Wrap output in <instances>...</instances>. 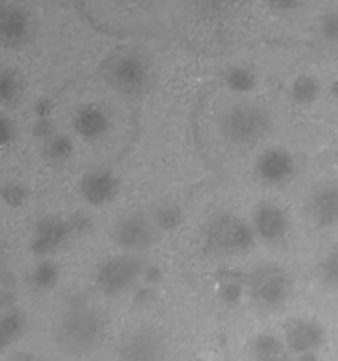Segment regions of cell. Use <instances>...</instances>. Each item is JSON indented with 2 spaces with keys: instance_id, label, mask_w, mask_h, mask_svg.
<instances>
[{
  "instance_id": "52a82bcc",
  "label": "cell",
  "mask_w": 338,
  "mask_h": 361,
  "mask_svg": "<svg viewBox=\"0 0 338 361\" xmlns=\"http://www.w3.org/2000/svg\"><path fill=\"white\" fill-rule=\"evenodd\" d=\"M168 348L151 328H137L123 335L116 351V361H165Z\"/></svg>"
},
{
  "instance_id": "3957f363",
  "label": "cell",
  "mask_w": 338,
  "mask_h": 361,
  "mask_svg": "<svg viewBox=\"0 0 338 361\" xmlns=\"http://www.w3.org/2000/svg\"><path fill=\"white\" fill-rule=\"evenodd\" d=\"M246 293L254 305L264 312H277L292 295V279L280 264H257L246 277Z\"/></svg>"
},
{
  "instance_id": "2e32d148",
  "label": "cell",
  "mask_w": 338,
  "mask_h": 361,
  "mask_svg": "<svg viewBox=\"0 0 338 361\" xmlns=\"http://www.w3.org/2000/svg\"><path fill=\"white\" fill-rule=\"evenodd\" d=\"M74 133L87 141H97L108 134L111 122L104 108L99 104L81 106L73 118Z\"/></svg>"
},
{
  "instance_id": "f1b7e54d",
  "label": "cell",
  "mask_w": 338,
  "mask_h": 361,
  "mask_svg": "<svg viewBox=\"0 0 338 361\" xmlns=\"http://www.w3.org/2000/svg\"><path fill=\"white\" fill-rule=\"evenodd\" d=\"M14 136H16V129H14L13 120L0 113V148L13 143Z\"/></svg>"
},
{
  "instance_id": "ac0fdd59",
  "label": "cell",
  "mask_w": 338,
  "mask_h": 361,
  "mask_svg": "<svg viewBox=\"0 0 338 361\" xmlns=\"http://www.w3.org/2000/svg\"><path fill=\"white\" fill-rule=\"evenodd\" d=\"M27 330V319L16 309L0 314V355L6 353Z\"/></svg>"
},
{
  "instance_id": "d6a6232c",
  "label": "cell",
  "mask_w": 338,
  "mask_h": 361,
  "mask_svg": "<svg viewBox=\"0 0 338 361\" xmlns=\"http://www.w3.org/2000/svg\"><path fill=\"white\" fill-rule=\"evenodd\" d=\"M296 361H317V355L315 353H303V355H298Z\"/></svg>"
},
{
  "instance_id": "7402d4cb",
  "label": "cell",
  "mask_w": 338,
  "mask_h": 361,
  "mask_svg": "<svg viewBox=\"0 0 338 361\" xmlns=\"http://www.w3.org/2000/svg\"><path fill=\"white\" fill-rule=\"evenodd\" d=\"M319 83H317L315 78L308 76V74L298 76L291 85V97L299 106L313 104L319 97Z\"/></svg>"
},
{
  "instance_id": "8992f818",
  "label": "cell",
  "mask_w": 338,
  "mask_h": 361,
  "mask_svg": "<svg viewBox=\"0 0 338 361\" xmlns=\"http://www.w3.org/2000/svg\"><path fill=\"white\" fill-rule=\"evenodd\" d=\"M144 264L132 254L109 256L102 261L95 271V288L108 298H118L136 286L144 275Z\"/></svg>"
},
{
  "instance_id": "ffe728a7",
  "label": "cell",
  "mask_w": 338,
  "mask_h": 361,
  "mask_svg": "<svg viewBox=\"0 0 338 361\" xmlns=\"http://www.w3.org/2000/svg\"><path fill=\"white\" fill-rule=\"evenodd\" d=\"M23 95V81L20 74L7 66H0V108H11Z\"/></svg>"
},
{
  "instance_id": "8fae6325",
  "label": "cell",
  "mask_w": 338,
  "mask_h": 361,
  "mask_svg": "<svg viewBox=\"0 0 338 361\" xmlns=\"http://www.w3.org/2000/svg\"><path fill=\"white\" fill-rule=\"evenodd\" d=\"M284 342L292 353H317L326 342V331L317 321L289 319L284 326Z\"/></svg>"
},
{
  "instance_id": "4316f807",
  "label": "cell",
  "mask_w": 338,
  "mask_h": 361,
  "mask_svg": "<svg viewBox=\"0 0 338 361\" xmlns=\"http://www.w3.org/2000/svg\"><path fill=\"white\" fill-rule=\"evenodd\" d=\"M0 197H2L4 203L9 204V207L18 208L20 204L25 203V200H27V190H25L20 183H6V185L0 189Z\"/></svg>"
},
{
  "instance_id": "e0dca14e",
  "label": "cell",
  "mask_w": 338,
  "mask_h": 361,
  "mask_svg": "<svg viewBox=\"0 0 338 361\" xmlns=\"http://www.w3.org/2000/svg\"><path fill=\"white\" fill-rule=\"evenodd\" d=\"M250 355L254 361H294L285 349L284 342L270 334H263L254 338Z\"/></svg>"
},
{
  "instance_id": "9a60e30c",
  "label": "cell",
  "mask_w": 338,
  "mask_h": 361,
  "mask_svg": "<svg viewBox=\"0 0 338 361\" xmlns=\"http://www.w3.org/2000/svg\"><path fill=\"white\" fill-rule=\"evenodd\" d=\"M306 214L315 228L338 226V185H323L313 190L306 203Z\"/></svg>"
},
{
  "instance_id": "4fadbf2b",
  "label": "cell",
  "mask_w": 338,
  "mask_h": 361,
  "mask_svg": "<svg viewBox=\"0 0 338 361\" xmlns=\"http://www.w3.org/2000/svg\"><path fill=\"white\" fill-rule=\"evenodd\" d=\"M252 229L263 242L278 243L287 236L289 217L278 204L261 203L252 215Z\"/></svg>"
},
{
  "instance_id": "7c38bea8",
  "label": "cell",
  "mask_w": 338,
  "mask_h": 361,
  "mask_svg": "<svg viewBox=\"0 0 338 361\" xmlns=\"http://www.w3.org/2000/svg\"><path fill=\"white\" fill-rule=\"evenodd\" d=\"M120 182L109 169H92L80 180V194L90 207H104L118 196Z\"/></svg>"
},
{
  "instance_id": "30bf717a",
  "label": "cell",
  "mask_w": 338,
  "mask_h": 361,
  "mask_svg": "<svg viewBox=\"0 0 338 361\" xmlns=\"http://www.w3.org/2000/svg\"><path fill=\"white\" fill-rule=\"evenodd\" d=\"M296 162L291 152L282 147H271L259 155L256 162L257 178L270 187L284 185L294 175Z\"/></svg>"
},
{
  "instance_id": "484cf974",
  "label": "cell",
  "mask_w": 338,
  "mask_h": 361,
  "mask_svg": "<svg viewBox=\"0 0 338 361\" xmlns=\"http://www.w3.org/2000/svg\"><path fill=\"white\" fill-rule=\"evenodd\" d=\"M196 7L206 16H224L234 9L239 0H194Z\"/></svg>"
},
{
  "instance_id": "ba28073f",
  "label": "cell",
  "mask_w": 338,
  "mask_h": 361,
  "mask_svg": "<svg viewBox=\"0 0 338 361\" xmlns=\"http://www.w3.org/2000/svg\"><path fill=\"white\" fill-rule=\"evenodd\" d=\"M157 235V226L154 219L146 217L143 214H129L123 215L116 221L113 229V240L116 245L125 252H143L151 243L155 242Z\"/></svg>"
},
{
  "instance_id": "7a4b0ae2",
  "label": "cell",
  "mask_w": 338,
  "mask_h": 361,
  "mask_svg": "<svg viewBox=\"0 0 338 361\" xmlns=\"http://www.w3.org/2000/svg\"><path fill=\"white\" fill-rule=\"evenodd\" d=\"M271 116L256 102H236L218 116V134L234 148H250L261 143L271 130Z\"/></svg>"
},
{
  "instance_id": "4dcf8cb0",
  "label": "cell",
  "mask_w": 338,
  "mask_h": 361,
  "mask_svg": "<svg viewBox=\"0 0 338 361\" xmlns=\"http://www.w3.org/2000/svg\"><path fill=\"white\" fill-rule=\"evenodd\" d=\"M264 2L275 11H294L298 9L305 0H264Z\"/></svg>"
},
{
  "instance_id": "1f68e13d",
  "label": "cell",
  "mask_w": 338,
  "mask_h": 361,
  "mask_svg": "<svg viewBox=\"0 0 338 361\" xmlns=\"http://www.w3.org/2000/svg\"><path fill=\"white\" fill-rule=\"evenodd\" d=\"M9 361H39L35 358L34 355H30V353H18L16 356H13Z\"/></svg>"
},
{
  "instance_id": "d6986e66",
  "label": "cell",
  "mask_w": 338,
  "mask_h": 361,
  "mask_svg": "<svg viewBox=\"0 0 338 361\" xmlns=\"http://www.w3.org/2000/svg\"><path fill=\"white\" fill-rule=\"evenodd\" d=\"M60 279V270L51 259L48 257H42L37 264L34 267V270L28 274V284L34 289L35 293H48L51 291L56 286Z\"/></svg>"
},
{
  "instance_id": "cb8c5ba5",
  "label": "cell",
  "mask_w": 338,
  "mask_h": 361,
  "mask_svg": "<svg viewBox=\"0 0 338 361\" xmlns=\"http://www.w3.org/2000/svg\"><path fill=\"white\" fill-rule=\"evenodd\" d=\"M74 152V145L69 136L65 134H51L48 140H44V155L51 162H65L70 159Z\"/></svg>"
},
{
  "instance_id": "277c9868",
  "label": "cell",
  "mask_w": 338,
  "mask_h": 361,
  "mask_svg": "<svg viewBox=\"0 0 338 361\" xmlns=\"http://www.w3.org/2000/svg\"><path fill=\"white\" fill-rule=\"evenodd\" d=\"M252 224L232 214H217L204 228V243L208 249L222 256L245 254L254 245Z\"/></svg>"
},
{
  "instance_id": "44dd1931",
  "label": "cell",
  "mask_w": 338,
  "mask_h": 361,
  "mask_svg": "<svg viewBox=\"0 0 338 361\" xmlns=\"http://www.w3.org/2000/svg\"><path fill=\"white\" fill-rule=\"evenodd\" d=\"M224 83L234 94H249L257 87V74L250 67L232 66L224 73Z\"/></svg>"
},
{
  "instance_id": "5bb4252c",
  "label": "cell",
  "mask_w": 338,
  "mask_h": 361,
  "mask_svg": "<svg viewBox=\"0 0 338 361\" xmlns=\"http://www.w3.org/2000/svg\"><path fill=\"white\" fill-rule=\"evenodd\" d=\"M30 18L23 9L0 2V46L16 49L30 37Z\"/></svg>"
},
{
  "instance_id": "d4e9b609",
  "label": "cell",
  "mask_w": 338,
  "mask_h": 361,
  "mask_svg": "<svg viewBox=\"0 0 338 361\" xmlns=\"http://www.w3.org/2000/svg\"><path fill=\"white\" fill-rule=\"evenodd\" d=\"M183 214L176 204H164V207L157 208L154 215V222L157 229L161 231H173L182 224Z\"/></svg>"
},
{
  "instance_id": "603a6c76",
  "label": "cell",
  "mask_w": 338,
  "mask_h": 361,
  "mask_svg": "<svg viewBox=\"0 0 338 361\" xmlns=\"http://www.w3.org/2000/svg\"><path fill=\"white\" fill-rule=\"evenodd\" d=\"M317 277L324 288L338 291V247H333L317 264Z\"/></svg>"
},
{
  "instance_id": "836d02e7",
  "label": "cell",
  "mask_w": 338,
  "mask_h": 361,
  "mask_svg": "<svg viewBox=\"0 0 338 361\" xmlns=\"http://www.w3.org/2000/svg\"><path fill=\"white\" fill-rule=\"evenodd\" d=\"M331 95H333V97H337L338 99V80H334L333 83H331Z\"/></svg>"
},
{
  "instance_id": "83f0119b",
  "label": "cell",
  "mask_w": 338,
  "mask_h": 361,
  "mask_svg": "<svg viewBox=\"0 0 338 361\" xmlns=\"http://www.w3.org/2000/svg\"><path fill=\"white\" fill-rule=\"evenodd\" d=\"M320 35L324 41L338 44V13H326L319 23Z\"/></svg>"
},
{
  "instance_id": "5b68a950",
  "label": "cell",
  "mask_w": 338,
  "mask_h": 361,
  "mask_svg": "<svg viewBox=\"0 0 338 361\" xmlns=\"http://www.w3.org/2000/svg\"><path fill=\"white\" fill-rule=\"evenodd\" d=\"M104 78L109 87L125 97H139L150 88V63L141 55L123 51L111 55L104 63Z\"/></svg>"
},
{
  "instance_id": "f546056e",
  "label": "cell",
  "mask_w": 338,
  "mask_h": 361,
  "mask_svg": "<svg viewBox=\"0 0 338 361\" xmlns=\"http://www.w3.org/2000/svg\"><path fill=\"white\" fill-rule=\"evenodd\" d=\"M220 296L225 303L238 302L239 296H242V286L238 282L224 281L220 286Z\"/></svg>"
},
{
  "instance_id": "9c48e42d",
  "label": "cell",
  "mask_w": 338,
  "mask_h": 361,
  "mask_svg": "<svg viewBox=\"0 0 338 361\" xmlns=\"http://www.w3.org/2000/svg\"><path fill=\"white\" fill-rule=\"evenodd\" d=\"M73 226L69 219L60 215H46L35 226L30 242V250L35 257H48L55 254L73 235Z\"/></svg>"
},
{
  "instance_id": "6da1fadb",
  "label": "cell",
  "mask_w": 338,
  "mask_h": 361,
  "mask_svg": "<svg viewBox=\"0 0 338 361\" xmlns=\"http://www.w3.org/2000/svg\"><path fill=\"white\" fill-rule=\"evenodd\" d=\"M104 335V317L95 309L84 305L69 307L55 326V342L60 351L76 358L101 348Z\"/></svg>"
}]
</instances>
